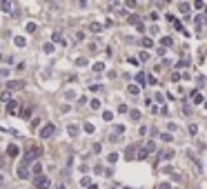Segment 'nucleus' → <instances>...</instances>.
I'll return each mask as SVG.
<instances>
[{"instance_id": "nucleus-33", "label": "nucleus", "mask_w": 207, "mask_h": 189, "mask_svg": "<svg viewBox=\"0 0 207 189\" xmlns=\"http://www.w3.org/2000/svg\"><path fill=\"white\" fill-rule=\"evenodd\" d=\"M27 31L34 33V31H36V22H27Z\"/></svg>"}, {"instance_id": "nucleus-22", "label": "nucleus", "mask_w": 207, "mask_h": 189, "mask_svg": "<svg viewBox=\"0 0 207 189\" xmlns=\"http://www.w3.org/2000/svg\"><path fill=\"white\" fill-rule=\"evenodd\" d=\"M189 7H192L189 2H181V5H178V9H181L183 14H187V11H189Z\"/></svg>"}, {"instance_id": "nucleus-7", "label": "nucleus", "mask_w": 207, "mask_h": 189, "mask_svg": "<svg viewBox=\"0 0 207 189\" xmlns=\"http://www.w3.org/2000/svg\"><path fill=\"white\" fill-rule=\"evenodd\" d=\"M136 82H138V87H145V85H147V76L143 71H138L136 73Z\"/></svg>"}, {"instance_id": "nucleus-17", "label": "nucleus", "mask_w": 207, "mask_h": 189, "mask_svg": "<svg viewBox=\"0 0 207 189\" xmlns=\"http://www.w3.org/2000/svg\"><path fill=\"white\" fill-rule=\"evenodd\" d=\"M161 45H163V47H172V45H174V40H172V38H169V36H163Z\"/></svg>"}, {"instance_id": "nucleus-31", "label": "nucleus", "mask_w": 207, "mask_h": 189, "mask_svg": "<svg viewBox=\"0 0 207 189\" xmlns=\"http://www.w3.org/2000/svg\"><path fill=\"white\" fill-rule=\"evenodd\" d=\"M40 171H42V167H40V163H36V165H34V174H36V176H40Z\"/></svg>"}, {"instance_id": "nucleus-19", "label": "nucleus", "mask_w": 207, "mask_h": 189, "mask_svg": "<svg viewBox=\"0 0 207 189\" xmlns=\"http://www.w3.org/2000/svg\"><path fill=\"white\" fill-rule=\"evenodd\" d=\"M7 154H9V156H18V147H16V145H9V147H7Z\"/></svg>"}, {"instance_id": "nucleus-14", "label": "nucleus", "mask_w": 207, "mask_h": 189, "mask_svg": "<svg viewBox=\"0 0 207 189\" xmlns=\"http://www.w3.org/2000/svg\"><path fill=\"white\" fill-rule=\"evenodd\" d=\"M134 151H136V147H134V145H129V147L125 149V158L131 160V158H134Z\"/></svg>"}, {"instance_id": "nucleus-39", "label": "nucleus", "mask_w": 207, "mask_h": 189, "mask_svg": "<svg viewBox=\"0 0 207 189\" xmlns=\"http://www.w3.org/2000/svg\"><path fill=\"white\" fill-rule=\"evenodd\" d=\"M116 160H118V156H116V154H109V163H111V165H114Z\"/></svg>"}, {"instance_id": "nucleus-2", "label": "nucleus", "mask_w": 207, "mask_h": 189, "mask_svg": "<svg viewBox=\"0 0 207 189\" xmlns=\"http://www.w3.org/2000/svg\"><path fill=\"white\" fill-rule=\"evenodd\" d=\"M56 134V125H54V122H47V125L40 129V138H51Z\"/></svg>"}, {"instance_id": "nucleus-35", "label": "nucleus", "mask_w": 207, "mask_h": 189, "mask_svg": "<svg viewBox=\"0 0 207 189\" xmlns=\"http://www.w3.org/2000/svg\"><path fill=\"white\" fill-rule=\"evenodd\" d=\"M189 134H198V125H194V122H192V125H189Z\"/></svg>"}, {"instance_id": "nucleus-41", "label": "nucleus", "mask_w": 207, "mask_h": 189, "mask_svg": "<svg viewBox=\"0 0 207 189\" xmlns=\"http://www.w3.org/2000/svg\"><path fill=\"white\" fill-rule=\"evenodd\" d=\"M2 185H5V176H2V174H0V187H2Z\"/></svg>"}, {"instance_id": "nucleus-13", "label": "nucleus", "mask_w": 207, "mask_h": 189, "mask_svg": "<svg viewBox=\"0 0 207 189\" xmlns=\"http://www.w3.org/2000/svg\"><path fill=\"white\" fill-rule=\"evenodd\" d=\"M129 120L138 122V120H140V111H138V109H131V111H129Z\"/></svg>"}, {"instance_id": "nucleus-26", "label": "nucleus", "mask_w": 207, "mask_h": 189, "mask_svg": "<svg viewBox=\"0 0 207 189\" xmlns=\"http://www.w3.org/2000/svg\"><path fill=\"white\" fill-rule=\"evenodd\" d=\"M80 185H82V187H89V185H91V178H89V176H82Z\"/></svg>"}, {"instance_id": "nucleus-34", "label": "nucleus", "mask_w": 207, "mask_h": 189, "mask_svg": "<svg viewBox=\"0 0 207 189\" xmlns=\"http://www.w3.org/2000/svg\"><path fill=\"white\" fill-rule=\"evenodd\" d=\"M102 69H105V65H102V62H96V65H94V71H102Z\"/></svg>"}, {"instance_id": "nucleus-16", "label": "nucleus", "mask_w": 207, "mask_h": 189, "mask_svg": "<svg viewBox=\"0 0 207 189\" xmlns=\"http://www.w3.org/2000/svg\"><path fill=\"white\" fill-rule=\"evenodd\" d=\"M51 38H54V42H58V45H65L62 36H60V31H54V36H51ZM54 42H51V45H54Z\"/></svg>"}, {"instance_id": "nucleus-36", "label": "nucleus", "mask_w": 207, "mask_h": 189, "mask_svg": "<svg viewBox=\"0 0 207 189\" xmlns=\"http://www.w3.org/2000/svg\"><path fill=\"white\" fill-rule=\"evenodd\" d=\"M76 65H78V67H85V65H87V58H78Z\"/></svg>"}, {"instance_id": "nucleus-10", "label": "nucleus", "mask_w": 207, "mask_h": 189, "mask_svg": "<svg viewBox=\"0 0 207 189\" xmlns=\"http://www.w3.org/2000/svg\"><path fill=\"white\" fill-rule=\"evenodd\" d=\"M143 149L147 151V156H149V154H154V151H156V143H154V140H149V143H147Z\"/></svg>"}, {"instance_id": "nucleus-8", "label": "nucleus", "mask_w": 207, "mask_h": 189, "mask_svg": "<svg viewBox=\"0 0 207 189\" xmlns=\"http://www.w3.org/2000/svg\"><path fill=\"white\" fill-rule=\"evenodd\" d=\"M7 111H9V113H16V111H18V100H9V102H7Z\"/></svg>"}, {"instance_id": "nucleus-11", "label": "nucleus", "mask_w": 207, "mask_h": 189, "mask_svg": "<svg viewBox=\"0 0 207 189\" xmlns=\"http://www.w3.org/2000/svg\"><path fill=\"white\" fill-rule=\"evenodd\" d=\"M67 134H69L71 138H76V136H78V127H76V125H67Z\"/></svg>"}, {"instance_id": "nucleus-25", "label": "nucleus", "mask_w": 207, "mask_h": 189, "mask_svg": "<svg viewBox=\"0 0 207 189\" xmlns=\"http://www.w3.org/2000/svg\"><path fill=\"white\" fill-rule=\"evenodd\" d=\"M42 49H45V53H54V49H56V47H54L51 42H47V45L42 47Z\"/></svg>"}, {"instance_id": "nucleus-40", "label": "nucleus", "mask_w": 207, "mask_h": 189, "mask_svg": "<svg viewBox=\"0 0 207 189\" xmlns=\"http://www.w3.org/2000/svg\"><path fill=\"white\" fill-rule=\"evenodd\" d=\"M143 45H145V47H152L154 42H152V38H145V40H143Z\"/></svg>"}, {"instance_id": "nucleus-21", "label": "nucleus", "mask_w": 207, "mask_h": 189, "mask_svg": "<svg viewBox=\"0 0 207 189\" xmlns=\"http://www.w3.org/2000/svg\"><path fill=\"white\" fill-rule=\"evenodd\" d=\"M0 100H2V102H9V100H11V93H9V91H2V93H0Z\"/></svg>"}, {"instance_id": "nucleus-43", "label": "nucleus", "mask_w": 207, "mask_h": 189, "mask_svg": "<svg viewBox=\"0 0 207 189\" xmlns=\"http://www.w3.org/2000/svg\"><path fill=\"white\" fill-rule=\"evenodd\" d=\"M56 189H65V185H58V187H56Z\"/></svg>"}, {"instance_id": "nucleus-15", "label": "nucleus", "mask_w": 207, "mask_h": 189, "mask_svg": "<svg viewBox=\"0 0 207 189\" xmlns=\"http://www.w3.org/2000/svg\"><path fill=\"white\" fill-rule=\"evenodd\" d=\"M14 45H16V47H25V45H27V40H25L22 36H16V38H14Z\"/></svg>"}, {"instance_id": "nucleus-32", "label": "nucleus", "mask_w": 207, "mask_h": 189, "mask_svg": "<svg viewBox=\"0 0 207 189\" xmlns=\"http://www.w3.org/2000/svg\"><path fill=\"white\" fill-rule=\"evenodd\" d=\"M136 158H138V160H145V158H147V151H145V149H140Z\"/></svg>"}, {"instance_id": "nucleus-29", "label": "nucleus", "mask_w": 207, "mask_h": 189, "mask_svg": "<svg viewBox=\"0 0 207 189\" xmlns=\"http://www.w3.org/2000/svg\"><path fill=\"white\" fill-rule=\"evenodd\" d=\"M187 65H189V60H178V62H176V67H178V69H183V67H187Z\"/></svg>"}, {"instance_id": "nucleus-20", "label": "nucleus", "mask_w": 207, "mask_h": 189, "mask_svg": "<svg viewBox=\"0 0 207 189\" xmlns=\"http://www.w3.org/2000/svg\"><path fill=\"white\" fill-rule=\"evenodd\" d=\"M149 33H152V36H158V33H161V27H158V25H152V27H149Z\"/></svg>"}, {"instance_id": "nucleus-5", "label": "nucleus", "mask_w": 207, "mask_h": 189, "mask_svg": "<svg viewBox=\"0 0 207 189\" xmlns=\"http://www.w3.org/2000/svg\"><path fill=\"white\" fill-rule=\"evenodd\" d=\"M25 87V82H20V80H9L7 82V89L11 91V89H22Z\"/></svg>"}, {"instance_id": "nucleus-30", "label": "nucleus", "mask_w": 207, "mask_h": 189, "mask_svg": "<svg viewBox=\"0 0 207 189\" xmlns=\"http://www.w3.org/2000/svg\"><path fill=\"white\" fill-rule=\"evenodd\" d=\"M85 131H87V134H94V125H91V122H85Z\"/></svg>"}, {"instance_id": "nucleus-28", "label": "nucleus", "mask_w": 207, "mask_h": 189, "mask_svg": "<svg viewBox=\"0 0 207 189\" xmlns=\"http://www.w3.org/2000/svg\"><path fill=\"white\" fill-rule=\"evenodd\" d=\"M89 105H91V109H94V111H96V109H100V100H96V98H94V100L89 102Z\"/></svg>"}, {"instance_id": "nucleus-23", "label": "nucleus", "mask_w": 207, "mask_h": 189, "mask_svg": "<svg viewBox=\"0 0 207 189\" xmlns=\"http://www.w3.org/2000/svg\"><path fill=\"white\" fill-rule=\"evenodd\" d=\"M138 91H140V87H138V85H129V93H131V96H136Z\"/></svg>"}, {"instance_id": "nucleus-37", "label": "nucleus", "mask_w": 207, "mask_h": 189, "mask_svg": "<svg viewBox=\"0 0 207 189\" xmlns=\"http://www.w3.org/2000/svg\"><path fill=\"white\" fill-rule=\"evenodd\" d=\"M161 138L165 140V143H172V136H169V134H161Z\"/></svg>"}, {"instance_id": "nucleus-12", "label": "nucleus", "mask_w": 207, "mask_h": 189, "mask_svg": "<svg viewBox=\"0 0 207 189\" xmlns=\"http://www.w3.org/2000/svg\"><path fill=\"white\" fill-rule=\"evenodd\" d=\"M161 158L172 160V158H174V151H172V149H163V151H161Z\"/></svg>"}, {"instance_id": "nucleus-18", "label": "nucleus", "mask_w": 207, "mask_h": 189, "mask_svg": "<svg viewBox=\"0 0 207 189\" xmlns=\"http://www.w3.org/2000/svg\"><path fill=\"white\" fill-rule=\"evenodd\" d=\"M0 7H2V11H11V9H14V2H9V0H7V2H0Z\"/></svg>"}, {"instance_id": "nucleus-3", "label": "nucleus", "mask_w": 207, "mask_h": 189, "mask_svg": "<svg viewBox=\"0 0 207 189\" xmlns=\"http://www.w3.org/2000/svg\"><path fill=\"white\" fill-rule=\"evenodd\" d=\"M34 185H36V189H47L51 185V180L47 176H36V180H34Z\"/></svg>"}, {"instance_id": "nucleus-1", "label": "nucleus", "mask_w": 207, "mask_h": 189, "mask_svg": "<svg viewBox=\"0 0 207 189\" xmlns=\"http://www.w3.org/2000/svg\"><path fill=\"white\" fill-rule=\"evenodd\" d=\"M40 154H42V149H38V147H31L27 154L22 156V165H29V163H36V160L40 158Z\"/></svg>"}, {"instance_id": "nucleus-4", "label": "nucleus", "mask_w": 207, "mask_h": 189, "mask_svg": "<svg viewBox=\"0 0 207 189\" xmlns=\"http://www.w3.org/2000/svg\"><path fill=\"white\" fill-rule=\"evenodd\" d=\"M16 174H18V178H22V180H27V178H29L31 176V171H29V167H27V165H18V169H16Z\"/></svg>"}, {"instance_id": "nucleus-42", "label": "nucleus", "mask_w": 207, "mask_h": 189, "mask_svg": "<svg viewBox=\"0 0 207 189\" xmlns=\"http://www.w3.org/2000/svg\"><path fill=\"white\" fill-rule=\"evenodd\" d=\"M87 189H98V187H96V185H89V187H87Z\"/></svg>"}, {"instance_id": "nucleus-9", "label": "nucleus", "mask_w": 207, "mask_h": 189, "mask_svg": "<svg viewBox=\"0 0 207 189\" xmlns=\"http://www.w3.org/2000/svg\"><path fill=\"white\" fill-rule=\"evenodd\" d=\"M192 100L196 102V105H201V102H205V98H203V93H198V91H192Z\"/></svg>"}, {"instance_id": "nucleus-38", "label": "nucleus", "mask_w": 207, "mask_h": 189, "mask_svg": "<svg viewBox=\"0 0 207 189\" xmlns=\"http://www.w3.org/2000/svg\"><path fill=\"white\" fill-rule=\"evenodd\" d=\"M194 7H196V9H205V2H203V0H198V2H194Z\"/></svg>"}, {"instance_id": "nucleus-27", "label": "nucleus", "mask_w": 207, "mask_h": 189, "mask_svg": "<svg viewBox=\"0 0 207 189\" xmlns=\"http://www.w3.org/2000/svg\"><path fill=\"white\" fill-rule=\"evenodd\" d=\"M111 118H114V113H111V111H102V120H111Z\"/></svg>"}, {"instance_id": "nucleus-44", "label": "nucleus", "mask_w": 207, "mask_h": 189, "mask_svg": "<svg viewBox=\"0 0 207 189\" xmlns=\"http://www.w3.org/2000/svg\"><path fill=\"white\" fill-rule=\"evenodd\" d=\"M203 107H205V109H207V100H205V102H203Z\"/></svg>"}, {"instance_id": "nucleus-6", "label": "nucleus", "mask_w": 207, "mask_h": 189, "mask_svg": "<svg viewBox=\"0 0 207 189\" xmlns=\"http://www.w3.org/2000/svg\"><path fill=\"white\" fill-rule=\"evenodd\" d=\"M111 134H114V138H120L125 134V127L123 125H114V127H111Z\"/></svg>"}, {"instance_id": "nucleus-24", "label": "nucleus", "mask_w": 207, "mask_h": 189, "mask_svg": "<svg viewBox=\"0 0 207 189\" xmlns=\"http://www.w3.org/2000/svg\"><path fill=\"white\" fill-rule=\"evenodd\" d=\"M89 29H91L94 33H98V31H102V25H98V22H94V25L89 27Z\"/></svg>"}]
</instances>
